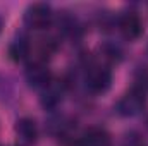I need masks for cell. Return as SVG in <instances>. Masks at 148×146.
Returning a JSON list of instances; mask_svg holds the SVG:
<instances>
[{"instance_id":"2","label":"cell","mask_w":148,"mask_h":146,"mask_svg":"<svg viewBox=\"0 0 148 146\" xmlns=\"http://www.w3.org/2000/svg\"><path fill=\"white\" fill-rule=\"evenodd\" d=\"M110 83H112V74L107 67H103V65L90 67V71L86 74V88L91 93H95V95L105 93L110 88Z\"/></svg>"},{"instance_id":"12","label":"cell","mask_w":148,"mask_h":146,"mask_svg":"<svg viewBox=\"0 0 148 146\" xmlns=\"http://www.w3.org/2000/svg\"><path fill=\"white\" fill-rule=\"evenodd\" d=\"M2 28H3V19L0 17V33H2Z\"/></svg>"},{"instance_id":"1","label":"cell","mask_w":148,"mask_h":146,"mask_svg":"<svg viewBox=\"0 0 148 146\" xmlns=\"http://www.w3.org/2000/svg\"><path fill=\"white\" fill-rule=\"evenodd\" d=\"M53 19V12L47 3H33L24 12V23L31 29H45L50 26Z\"/></svg>"},{"instance_id":"6","label":"cell","mask_w":148,"mask_h":146,"mask_svg":"<svg viewBox=\"0 0 148 146\" xmlns=\"http://www.w3.org/2000/svg\"><path fill=\"white\" fill-rule=\"evenodd\" d=\"M16 134L17 138L26 143V145H33L38 138V127L36 122L29 117H23L16 122Z\"/></svg>"},{"instance_id":"8","label":"cell","mask_w":148,"mask_h":146,"mask_svg":"<svg viewBox=\"0 0 148 146\" xmlns=\"http://www.w3.org/2000/svg\"><path fill=\"white\" fill-rule=\"evenodd\" d=\"M29 52H31V45H29L28 38H24V36L16 38V40L10 43V46H9V55H10V59H12L14 62L24 60V59L29 55Z\"/></svg>"},{"instance_id":"7","label":"cell","mask_w":148,"mask_h":146,"mask_svg":"<svg viewBox=\"0 0 148 146\" xmlns=\"http://www.w3.org/2000/svg\"><path fill=\"white\" fill-rule=\"evenodd\" d=\"M110 134L102 127H91L81 136V146H110Z\"/></svg>"},{"instance_id":"5","label":"cell","mask_w":148,"mask_h":146,"mask_svg":"<svg viewBox=\"0 0 148 146\" xmlns=\"http://www.w3.org/2000/svg\"><path fill=\"white\" fill-rule=\"evenodd\" d=\"M119 31L121 35L133 41L136 38L141 36V31H143V24H141V19L138 17V14L134 12H124L121 17H119Z\"/></svg>"},{"instance_id":"9","label":"cell","mask_w":148,"mask_h":146,"mask_svg":"<svg viewBox=\"0 0 148 146\" xmlns=\"http://www.w3.org/2000/svg\"><path fill=\"white\" fill-rule=\"evenodd\" d=\"M60 100H62V91H60V88L50 84L48 88L43 89V95H41V105H43L45 108L53 110L59 103H60Z\"/></svg>"},{"instance_id":"10","label":"cell","mask_w":148,"mask_h":146,"mask_svg":"<svg viewBox=\"0 0 148 146\" xmlns=\"http://www.w3.org/2000/svg\"><path fill=\"white\" fill-rule=\"evenodd\" d=\"M133 89L140 91V93H148V67H140L134 72V84Z\"/></svg>"},{"instance_id":"4","label":"cell","mask_w":148,"mask_h":146,"mask_svg":"<svg viewBox=\"0 0 148 146\" xmlns=\"http://www.w3.org/2000/svg\"><path fill=\"white\" fill-rule=\"evenodd\" d=\"M26 81L31 88L43 91L45 88H48L52 84V72H50V69L47 67L45 62L36 60L26 69Z\"/></svg>"},{"instance_id":"3","label":"cell","mask_w":148,"mask_h":146,"mask_svg":"<svg viewBox=\"0 0 148 146\" xmlns=\"http://www.w3.org/2000/svg\"><path fill=\"white\" fill-rule=\"evenodd\" d=\"M145 103H147V95L145 93H140L136 89H131L129 93H126L119 103H117V112L124 117H134L138 115L141 110L145 108Z\"/></svg>"},{"instance_id":"11","label":"cell","mask_w":148,"mask_h":146,"mask_svg":"<svg viewBox=\"0 0 148 146\" xmlns=\"http://www.w3.org/2000/svg\"><path fill=\"white\" fill-rule=\"evenodd\" d=\"M103 53H105V57L112 60V62H115V60H121V57H122V52L115 46V45H110V43H107L105 46H103Z\"/></svg>"}]
</instances>
